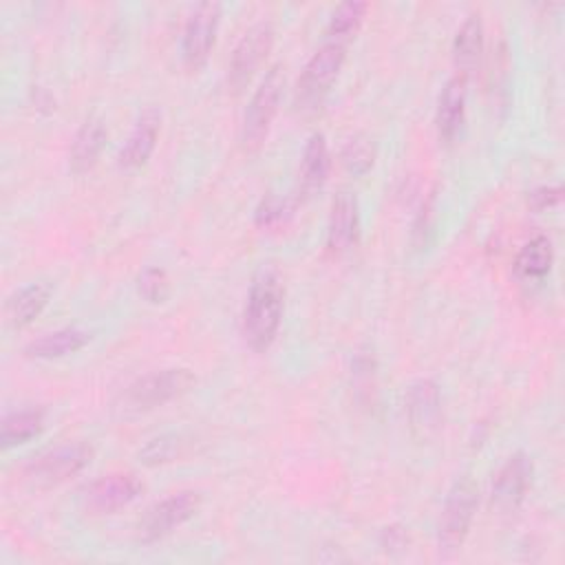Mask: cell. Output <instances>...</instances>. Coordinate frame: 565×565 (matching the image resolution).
Here are the masks:
<instances>
[{"label":"cell","mask_w":565,"mask_h":565,"mask_svg":"<svg viewBox=\"0 0 565 565\" xmlns=\"http://www.w3.org/2000/svg\"><path fill=\"white\" fill-rule=\"evenodd\" d=\"M285 307V285L274 267H260L249 285L243 307V338L249 349L267 351L280 329Z\"/></svg>","instance_id":"1"},{"label":"cell","mask_w":565,"mask_h":565,"mask_svg":"<svg viewBox=\"0 0 565 565\" xmlns=\"http://www.w3.org/2000/svg\"><path fill=\"white\" fill-rule=\"evenodd\" d=\"M196 377L188 369H163L152 371L135 380L117 399L115 408L119 415H139L163 406L166 402L188 393L194 386Z\"/></svg>","instance_id":"2"},{"label":"cell","mask_w":565,"mask_h":565,"mask_svg":"<svg viewBox=\"0 0 565 565\" xmlns=\"http://www.w3.org/2000/svg\"><path fill=\"white\" fill-rule=\"evenodd\" d=\"M282 88H285V75L280 66H271L260 79L258 88L254 90L243 115L241 146L245 152H256L265 143L271 121L278 113Z\"/></svg>","instance_id":"3"},{"label":"cell","mask_w":565,"mask_h":565,"mask_svg":"<svg viewBox=\"0 0 565 565\" xmlns=\"http://www.w3.org/2000/svg\"><path fill=\"white\" fill-rule=\"evenodd\" d=\"M479 505V488L472 477H459L446 494L439 525H437V543L444 552H455L463 545L470 525L475 521Z\"/></svg>","instance_id":"4"},{"label":"cell","mask_w":565,"mask_h":565,"mask_svg":"<svg viewBox=\"0 0 565 565\" xmlns=\"http://www.w3.org/2000/svg\"><path fill=\"white\" fill-rule=\"evenodd\" d=\"M344 57L347 46L329 40H324V44L309 57L296 88V99L300 108H313L324 99L342 71Z\"/></svg>","instance_id":"5"},{"label":"cell","mask_w":565,"mask_h":565,"mask_svg":"<svg viewBox=\"0 0 565 565\" xmlns=\"http://www.w3.org/2000/svg\"><path fill=\"white\" fill-rule=\"evenodd\" d=\"M95 457V450L86 441H71L55 446L26 466V477L35 486H57L79 475Z\"/></svg>","instance_id":"6"},{"label":"cell","mask_w":565,"mask_h":565,"mask_svg":"<svg viewBox=\"0 0 565 565\" xmlns=\"http://www.w3.org/2000/svg\"><path fill=\"white\" fill-rule=\"evenodd\" d=\"M201 503L203 499L194 490H181L157 501L152 508H148V512L139 521V527H137L139 541L154 543L172 534L177 527L188 523L201 510Z\"/></svg>","instance_id":"7"},{"label":"cell","mask_w":565,"mask_h":565,"mask_svg":"<svg viewBox=\"0 0 565 565\" xmlns=\"http://www.w3.org/2000/svg\"><path fill=\"white\" fill-rule=\"evenodd\" d=\"M274 38L276 33L269 22H256L236 42L227 64V86L234 93H241L263 66L274 46Z\"/></svg>","instance_id":"8"},{"label":"cell","mask_w":565,"mask_h":565,"mask_svg":"<svg viewBox=\"0 0 565 565\" xmlns=\"http://www.w3.org/2000/svg\"><path fill=\"white\" fill-rule=\"evenodd\" d=\"M218 22H221L218 2H201L188 15L183 35H181V57L190 71H199L205 66L214 49Z\"/></svg>","instance_id":"9"},{"label":"cell","mask_w":565,"mask_h":565,"mask_svg":"<svg viewBox=\"0 0 565 565\" xmlns=\"http://www.w3.org/2000/svg\"><path fill=\"white\" fill-rule=\"evenodd\" d=\"M143 492V483L132 472H110L95 479L84 490V508L93 514H110L130 505Z\"/></svg>","instance_id":"10"},{"label":"cell","mask_w":565,"mask_h":565,"mask_svg":"<svg viewBox=\"0 0 565 565\" xmlns=\"http://www.w3.org/2000/svg\"><path fill=\"white\" fill-rule=\"evenodd\" d=\"M532 459L525 452H514L505 459V463L497 470L492 479V505L508 514L514 512L530 488L532 481Z\"/></svg>","instance_id":"11"},{"label":"cell","mask_w":565,"mask_h":565,"mask_svg":"<svg viewBox=\"0 0 565 565\" xmlns=\"http://www.w3.org/2000/svg\"><path fill=\"white\" fill-rule=\"evenodd\" d=\"M159 130H161V113L154 106L143 108L117 154V166L121 170H139L141 166H146L150 154L154 152Z\"/></svg>","instance_id":"12"},{"label":"cell","mask_w":565,"mask_h":565,"mask_svg":"<svg viewBox=\"0 0 565 565\" xmlns=\"http://www.w3.org/2000/svg\"><path fill=\"white\" fill-rule=\"evenodd\" d=\"M360 232V207L355 194L342 190L331 203L329 225H327V247L331 254H344L358 241Z\"/></svg>","instance_id":"13"},{"label":"cell","mask_w":565,"mask_h":565,"mask_svg":"<svg viewBox=\"0 0 565 565\" xmlns=\"http://www.w3.org/2000/svg\"><path fill=\"white\" fill-rule=\"evenodd\" d=\"M468 79L461 75H452L446 86L439 93V102H437V132L444 141H452L461 126H463V117H466V88Z\"/></svg>","instance_id":"14"},{"label":"cell","mask_w":565,"mask_h":565,"mask_svg":"<svg viewBox=\"0 0 565 565\" xmlns=\"http://www.w3.org/2000/svg\"><path fill=\"white\" fill-rule=\"evenodd\" d=\"M104 143H106V126H104V121L97 119V117L86 119L77 128V132L73 137V143H71V152H68L71 170L75 174L88 172L97 163V159H99V154L104 150Z\"/></svg>","instance_id":"15"},{"label":"cell","mask_w":565,"mask_h":565,"mask_svg":"<svg viewBox=\"0 0 565 565\" xmlns=\"http://www.w3.org/2000/svg\"><path fill=\"white\" fill-rule=\"evenodd\" d=\"M481 51H483V22L479 13H470L457 29L455 42H452V60H455L457 75L468 79L479 64Z\"/></svg>","instance_id":"16"},{"label":"cell","mask_w":565,"mask_h":565,"mask_svg":"<svg viewBox=\"0 0 565 565\" xmlns=\"http://www.w3.org/2000/svg\"><path fill=\"white\" fill-rule=\"evenodd\" d=\"M329 168H331V154H329V146L322 132H313L302 150V161H300V192L311 196L313 192H318L327 177H329Z\"/></svg>","instance_id":"17"},{"label":"cell","mask_w":565,"mask_h":565,"mask_svg":"<svg viewBox=\"0 0 565 565\" xmlns=\"http://www.w3.org/2000/svg\"><path fill=\"white\" fill-rule=\"evenodd\" d=\"M90 342V333L79 327H64L51 333H44L42 338L33 340L26 344L24 353L29 358H40V360H55V358H66L71 353L82 351Z\"/></svg>","instance_id":"18"},{"label":"cell","mask_w":565,"mask_h":565,"mask_svg":"<svg viewBox=\"0 0 565 565\" xmlns=\"http://www.w3.org/2000/svg\"><path fill=\"white\" fill-rule=\"evenodd\" d=\"M46 415L42 408H20L7 413L0 426V446L4 450L22 446L44 430Z\"/></svg>","instance_id":"19"},{"label":"cell","mask_w":565,"mask_h":565,"mask_svg":"<svg viewBox=\"0 0 565 565\" xmlns=\"http://www.w3.org/2000/svg\"><path fill=\"white\" fill-rule=\"evenodd\" d=\"M51 300V287L44 282H31L26 287H22L7 305V313H9V322L15 329H24L29 327L49 305Z\"/></svg>","instance_id":"20"},{"label":"cell","mask_w":565,"mask_h":565,"mask_svg":"<svg viewBox=\"0 0 565 565\" xmlns=\"http://www.w3.org/2000/svg\"><path fill=\"white\" fill-rule=\"evenodd\" d=\"M439 388L430 380H419L408 388L406 411L408 419L415 428H428L437 422L439 415Z\"/></svg>","instance_id":"21"},{"label":"cell","mask_w":565,"mask_h":565,"mask_svg":"<svg viewBox=\"0 0 565 565\" xmlns=\"http://www.w3.org/2000/svg\"><path fill=\"white\" fill-rule=\"evenodd\" d=\"M552 263H554V249H552L550 238H545V236H534V238H530V241L521 247V252L516 254L514 271H516L521 278L539 280V278H543V276L550 274Z\"/></svg>","instance_id":"22"},{"label":"cell","mask_w":565,"mask_h":565,"mask_svg":"<svg viewBox=\"0 0 565 565\" xmlns=\"http://www.w3.org/2000/svg\"><path fill=\"white\" fill-rule=\"evenodd\" d=\"M366 11H369V4H366V2H358V0L342 2V4L331 13V18H329L327 33H324L327 40L349 46V42H351V40L355 38V33L360 31Z\"/></svg>","instance_id":"23"},{"label":"cell","mask_w":565,"mask_h":565,"mask_svg":"<svg viewBox=\"0 0 565 565\" xmlns=\"http://www.w3.org/2000/svg\"><path fill=\"white\" fill-rule=\"evenodd\" d=\"M342 166L347 168V172L360 177V174H366L371 168H373V161H375V148L371 143L369 137L364 135H355L351 137L344 148H342Z\"/></svg>","instance_id":"24"},{"label":"cell","mask_w":565,"mask_h":565,"mask_svg":"<svg viewBox=\"0 0 565 565\" xmlns=\"http://www.w3.org/2000/svg\"><path fill=\"white\" fill-rule=\"evenodd\" d=\"M137 289L139 296L152 305L166 302V298L170 296L168 274L161 267H146L137 278Z\"/></svg>","instance_id":"25"},{"label":"cell","mask_w":565,"mask_h":565,"mask_svg":"<svg viewBox=\"0 0 565 565\" xmlns=\"http://www.w3.org/2000/svg\"><path fill=\"white\" fill-rule=\"evenodd\" d=\"M181 450V439L177 435H159L150 439L139 450V461L146 466H159L166 461H172Z\"/></svg>","instance_id":"26"},{"label":"cell","mask_w":565,"mask_h":565,"mask_svg":"<svg viewBox=\"0 0 565 565\" xmlns=\"http://www.w3.org/2000/svg\"><path fill=\"white\" fill-rule=\"evenodd\" d=\"M287 214H289V205H287L282 199H278V196H267V199H263V203H260L258 210H256V225H258V227L276 225V223H280Z\"/></svg>","instance_id":"27"},{"label":"cell","mask_w":565,"mask_h":565,"mask_svg":"<svg viewBox=\"0 0 565 565\" xmlns=\"http://www.w3.org/2000/svg\"><path fill=\"white\" fill-rule=\"evenodd\" d=\"M561 201V188H539L530 194V205L534 210H545L552 207Z\"/></svg>","instance_id":"28"}]
</instances>
